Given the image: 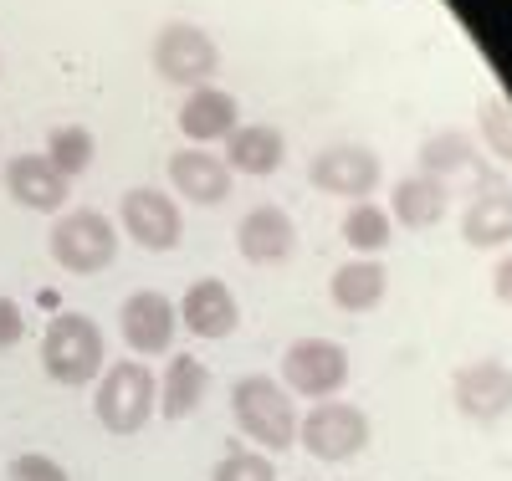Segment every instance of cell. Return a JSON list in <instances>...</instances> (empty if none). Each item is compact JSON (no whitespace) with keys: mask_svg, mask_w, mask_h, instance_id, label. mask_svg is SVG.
<instances>
[{"mask_svg":"<svg viewBox=\"0 0 512 481\" xmlns=\"http://www.w3.org/2000/svg\"><path fill=\"white\" fill-rule=\"evenodd\" d=\"M349 384V348L333 338H297L282 354V389L303 400H333Z\"/></svg>","mask_w":512,"mask_h":481,"instance_id":"obj_6","label":"cell"},{"mask_svg":"<svg viewBox=\"0 0 512 481\" xmlns=\"http://www.w3.org/2000/svg\"><path fill=\"white\" fill-rule=\"evenodd\" d=\"M297 246V226L292 215L282 205H256L241 215L236 226V251L251 261V267H277V261H287Z\"/></svg>","mask_w":512,"mask_h":481,"instance_id":"obj_14","label":"cell"},{"mask_svg":"<svg viewBox=\"0 0 512 481\" xmlns=\"http://www.w3.org/2000/svg\"><path fill=\"white\" fill-rule=\"evenodd\" d=\"M482 144L502 159V164H512V103L497 93V87H492V93H482Z\"/></svg>","mask_w":512,"mask_h":481,"instance_id":"obj_25","label":"cell"},{"mask_svg":"<svg viewBox=\"0 0 512 481\" xmlns=\"http://www.w3.org/2000/svg\"><path fill=\"white\" fill-rule=\"evenodd\" d=\"M154 400H159V384H154V369L144 359H118L113 369L98 374V389H93V415L108 435H139L154 415Z\"/></svg>","mask_w":512,"mask_h":481,"instance_id":"obj_3","label":"cell"},{"mask_svg":"<svg viewBox=\"0 0 512 481\" xmlns=\"http://www.w3.org/2000/svg\"><path fill=\"white\" fill-rule=\"evenodd\" d=\"M344 241L359 251V256H374L395 241V221H390V210L374 205V200H354L349 215H344Z\"/></svg>","mask_w":512,"mask_h":481,"instance_id":"obj_23","label":"cell"},{"mask_svg":"<svg viewBox=\"0 0 512 481\" xmlns=\"http://www.w3.org/2000/svg\"><path fill=\"white\" fill-rule=\"evenodd\" d=\"M446 195L451 190L441 180H431V174H410V180H400L395 195H390V221H400L410 231H431L446 215Z\"/></svg>","mask_w":512,"mask_h":481,"instance_id":"obj_22","label":"cell"},{"mask_svg":"<svg viewBox=\"0 0 512 481\" xmlns=\"http://www.w3.org/2000/svg\"><path fill=\"white\" fill-rule=\"evenodd\" d=\"M6 195L26 210L52 215L67 205V174H57L47 154H16L6 164Z\"/></svg>","mask_w":512,"mask_h":481,"instance_id":"obj_15","label":"cell"},{"mask_svg":"<svg viewBox=\"0 0 512 481\" xmlns=\"http://www.w3.org/2000/svg\"><path fill=\"white\" fill-rule=\"evenodd\" d=\"M180 323L195 333V338H231L241 328V308H236V292L221 282V277H200L185 287L180 297Z\"/></svg>","mask_w":512,"mask_h":481,"instance_id":"obj_13","label":"cell"},{"mask_svg":"<svg viewBox=\"0 0 512 481\" xmlns=\"http://www.w3.org/2000/svg\"><path fill=\"white\" fill-rule=\"evenodd\" d=\"M384 292H390V272L379 267L374 256H354V261H344L333 277H328V297H333V308H344V313H374L379 302H384Z\"/></svg>","mask_w":512,"mask_h":481,"instance_id":"obj_19","label":"cell"},{"mask_svg":"<svg viewBox=\"0 0 512 481\" xmlns=\"http://www.w3.org/2000/svg\"><path fill=\"white\" fill-rule=\"evenodd\" d=\"M205 389H210L205 359L175 354V359H169V369H164V379H159V415L164 420H190L200 410V400H205Z\"/></svg>","mask_w":512,"mask_h":481,"instance_id":"obj_21","label":"cell"},{"mask_svg":"<svg viewBox=\"0 0 512 481\" xmlns=\"http://www.w3.org/2000/svg\"><path fill=\"white\" fill-rule=\"evenodd\" d=\"M369 415L349 400H318L303 420H297V446H303L313 461H349L369 446Z\"/></svg>","mask_w":512,"mask_h":481,"instance_id":"obj_5","label":"cell"},{"mask_svg":"<svg viewBox=\"0 0 512 481\" xmlns=\"http://www.w3.org/2000/svg\"><path fill=\"white\" fill-rule=\"evenodd\" d=\"M169 185H175V195H185L195 205H221L231 195V169L221 154H205L190 144L169 159Z\"/></svg>","mask_w":512,"mask_h":481,"instance_id":"obj_18","label":"cell"},{"mask_svg":"<svg viewBox=\"0 0 512 481\" xmlns=\"http://www.w3.org/2000/svg\"><path fill=\"white\" fill-rule=\"evenodd\" d=\"M154 72L175 87H205L221 67V47L210 41V31L190 26V21H169L159 36H154Z\"/></svg>","mask_w":512,"mask_h":481,"instance_id":"obj_7","label":"cell"},{"mask_svg":"<svg viewBox=\"0 0 512 481\" xmlns=\"http://www.w3.org/2000/svg\"><path fill=\"white\" fill-rule=\"evenodd\" d=\"M451 400L466 420L492 425L512 410V369L502 359H472L451 374Z\"/></svg>","mask_w":512,"mask_h":481,"instance_id":"obj_10","label":"cell"},{"mask_svg":"<svg viewBox=\"0 0 512 481\" xmlns=\"http://www.w3.org/2000/svg\"><path fill=\"white\" fill-rule=\"evenodd\" d=\"M236 98L226 87H190V98L180 103V134L200 149V144H226V134L236 128Z\"/></svg>","mask_w":512,"mask_h":481,"instance_id":"obj_17","label":"cell"},{"mask_svg":"<svg viewBox=\"0 0 512 481\" xmlns=\"http://www.w3.org/2000/svg\"><path fill=\"white\" fill-rule=\"evenodd\" d=\"M47 246H52V261L72 277H98L118 261V231L103 210H62L57 226L47 231Z\"/></svg>","mask_w":512,"mask_h":481,"instance_id":"obj_4","label":"cell"},{"mask_svg":"<svg viewBox=\"0 0 512 481\" xmlns=\"http://www.w3.org/2000/svg\"><path fill=\"white\" fill-rule=\"evenodd\" d=\"M379 174H384L379 154L364 144H333V149L313 154V164H308V180L323 195H344V200H364L379 185Z\"/></svg>","mask_w":512,"mask_h":481,"instance_id":"obj_11","label":"cell"},{"mask_svg":"<svg viewBox=\"0 0 512 481\" xmlns=\"http://www.w3.org/2000/svg\"><path fill=\"white\" fill-rule=\"evenodd\" d=\"M466 246H507L512 241V185H487L461 215Z\"/></svg>","mask_w":512,"mask_h":481,"instance_id":"obj_20","label":"cell"},{"mask_svg":"<svg viewBox=\"0 0 512 481\" xmlns=\"http://www.w3.org/2000/svg\"><path fill=\"white\" fill-rule=\"evenodd\" d=\"M175 328H180V308H175V302H169L164 292L139 287V292L123 297V308H118V333H123V343L134 348V354H144V359L169 354Z\"/></svg>","mask_w":512,"mask_h":481,"instance_id":"obj_9","label":"cell"},{"mask_svg":"<svg viewBox=\"0 0 512 481\" xmlns=\"http://www.w3.org/2000/svg\"><path fill=\"white\" fill-rule=\"evenodd\" d=\"M108 359V343L103 328L88 313H57L41 333V369L47 379H57L62 389H82V384H98Z\"/></svg>","mask_w":512,"mask_h":481,"instance_id":"obj_1","label":"cell"},{"mask_svg":"<svg viewBox=\"0 0 512 481\" xmlns=\"http://www.w3.org/2000/svg\"><path fill=\"white\" fill-rule=\"evenodd\" d=\"M420 174H431V180H441L446 190L456 185V180H466V185H477V190H487V185H502L497 174L487 169V159H482V149L466 139V134H431L420 144Z\"/></svg>","mask_w":512,"mask_h":481,"instance_id":"obj_12","label":"cell"},{"mask_svg":"<svg viewBox=\"0 0 512 481\" xmlns=\"http://www.w3.org/2000/svg\"><path fill=\"white\" fill-rule=\"evenodd\" d=\"M492 292L512 308V256H502V261H497V272H492Z\"/></svg>","mask_w":512,"mask_h":481,"instance_id":"obj_29","label":"cell"},{"mask_svg":"<svg viewBox=\"0 0 512 481\" xmlns=\"http://www.w3.org/2000/svg\"><path fill=\"white\" fill-rule=\"evenodd\" d=\"M118 221L123 236H134L144 251H175L185 236V215L175 205V195H164L154 185H134L118 200Z\"/></svg>","mask_w":512,"mask_h":481,"instance_id":"obj_8","label":"cell"},{"mask_svg":"<svg viewBox=\"0 0 512 481\" xmlns=\"http://www.w3.org/2000/svg\"><path fill=\"white\" fill-rule=\"evenodd\" d=\"M21 338H26V313H21V302L0 297V354H6V348H16Z\"/></svg>","mask_w":512,"mask_h":481,"instance_id":"obj_28","label":"cell"},{"mask_svg":"<svg viewBox=\"0 0 512 481\" xmlns=\"http://www.w3.org/2000/svg\"><path fill=\"white\" fill-rule=\"evenodd\" d=\"M231 420L246 441H256L262 451H287L297 446V405L287 400V389L272 374H246L231 389Z\"/></svg>","mask_w":512,"mask_h":481,"instance_id":"obj_2","label":"cell"},{"mask_svg":"<svg viewBox=\"0 0 512 481\" xmlns=\"http://www.w3.org/2000/svg\"><path fill=\"white\" fill-rule=\"evenodd\" d=\"M41 154L52 159V169H57V174L77 180V174L93 164L98 139H93V128H88V123H57V128H52V139H47V149H41Z\"/></svg>","mask_w":512,"mask_h":481,"instance_id":"obj_24","label":"cell"},{"mask_svg":"<svg viewBox=\"0 0 512 481\" xmlns=\"http://www.w3.org/2000/svg\"><path fill=\"white\" fill-rule=\"evenodd\" d=\"M6 481H72L62 461L41 456V451H21L11 466H6Z\"/></svg>","mask_w":512,"mask_h":481,"instance_id":"obj_27","label":"cell"},{"mask_svg":"<svg viewBox=\"0 0 512 481\" xmlns=\"http://www.w3.org/2000/svg\"><path fill=\"white\" fill-rule=\"evenodd\" d=\"M210 481H277V466L267 451H246V446H231L216 471H210Z\"/></svg>","mask_w":512,"mask_h":481,"instance_id":"obj_26","label":"cell"},{"mask_svg":"<svg viewBox=\"0 0 512 481\" xmlns=\"http://www.w3.org/2000/svg\"><path fill=\"white\" fill-rule=\"evenodd\" d=\"M226 169L231 174H251V180H262V174H277L287 164V139L282 128L272 123H236L226 134Z\"/></svg>","mask_w":512,"mask_h":481,"instance_id":"obj_16","label":"cell"}]
</instances>
